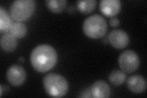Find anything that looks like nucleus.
Instances as JSON below:
<instances>
[{
    "label": "nucleus",
    "mask_w": 147,
    "mask_h": 98,
    "mask_svg": "<svg viewBox=\"0 0 147 98\" xmlns=\"http://www.w3.org/2000/svg\"><path fill=\"white\" fill-rule=\"evenodd\" d=\"M1 47L4 52H11L17 46V38L10 33H4L1 37Z\"/></svg>",
    "instance_id": "9b49d317"
},
{
    "label": "nucleus",
    "mask_w": 147,
    "mask_h": 98,
    "mask_svg": "<svg viewBox=\"0 0 147 98\" xmlns=\"http://www.w3.org/2000/svg\"><path fill=\"white\" fill-rule=\"evenodd\" d=\"M82 29L84 34L88 38L99 39L107 33V23L102 16L94 14L86 18L83 23Z\"/></svg>",
    "instance_id": "7ed1b4c3"
},
{
    "label": "nucleus",
    "mask_w": 147,
    "mask_h": 98,
    "mask_svg": "<svg viewBox=\"0 0 147 98\" xmlns=\"http://www.w3.org/2000/svg\"><path fill=\"white\" fill-rule=\"evenodd\" d=\"M118 64L121 70L125 73L135 72L140 66V59L137 53L131 50L123 52L118 58Z\"/></svg>",
    "instance_id": "39448f33"
},
{
    "label": "nucleus",
    "mask_w": 147,
    "mask_h": 98,
    "mask_svg": "<svg viewBox=\"0 0 147 98\" xmlns=\"http://www.w3.org/2000/svg\"><path fill=\"white\" fill-rule=\"evenodd\" d=\"M12 24L11 18L8 13L3 7H0V31L6 33L9 31Z\"/></svg>",
    "instance_id": "ddd939ff"
},
{
    "label": "nucleus",
    "mask_w": 147,
    "mask_h": 98,
    "mask_svg": "<svg viewBox=\"0 0 147 98\" xmlns=\"http://www.w3.org/2000/svg\"><path fill=\"white\" fill-rule=\"evenodd\" d=\"M126 74L122 71L115 69L110 73L109 76V82L115 86H119L125 82Z\"/></svg>",
    "instance_id": "dca6fc26"
},
{
    "label": "nucleus",
    "mask_w": 147,
    "mask_h": 98,
    "mask_svg": "<svg viewBox=\"0 0 147 98\" xmlns=\"http://www.w3.org/2000/svg\"><path fill=\"white\" fill-rule=\"evenodd\" d=\"M108 40L110 45L118 50L126 48L129 43L128 34L121 29L112 30L109 34Z\"/></svg>",
    "instance_id": "0eeeda50"
},
{
    "label": "nucleus",
    "mask_w": 147,
    "mask_h": 98,
    "mask_svg": "<svg viewBox=\"0 0 147 98\" xmlns=\"http://www.w3.org/2000/svg\"><path fill=\"white\" fill-rule=\"evenodd\" d=\"M46 6L49 10L53 13H60L65 9L67 1L66 0H47Z\"/></svg>",
    "instance_id": "2eb2a0df"
},
{
    "label": "nucleus",
    "mask_w": 147,
    "mask_h": 98,
    "mask_svg": "<svg viewBox=\"0 0 147 98\" xmlns=\"http://www.w3.org/2000/svg\"><path fill=\"white\" fill-rule=\"evenodd\" d=\"M3 85H1V86H0V90H1V92H0V96H2L3 95Z\"/></svg>",
    "instance_id": "a211bd4d"
},
{
    "label": "nucleus",
    "mask_w": 147,
    "mask_h": 98,
    "mask_svg": "<svg viewBox=\"0 0 147 98\" xmlns=\"http://www.w3.org/2000/svg\"><path fill=\"white\" fill-rule=\"evenodd\" d=\"M126 85L128 89L136 94L142 93L146 88V80L140 75H132L129 77Z\"/></svg>",
    "instance_id": "1a4fd4ad"
},
{
    "label": "nucleus",
    "mask_w": 147,
    "mask_h": 98,
    "mask_svg": "<svg viewBox=\"0 0 147 98\" xmlns=\"http://www.w3.org/2000/svg\"><path fill=\"white\" fill-rule=\"evenodd\" d=\"M58 61V55L53 47L47 44L38 45L30 55V62L33 68L39 72H46L51 70Z\"/></svg>",
    "instance_id": "f257e3e1"
},
{
    "label": "nucleus",
    "mask_w": 147,
    "mask_h": 98,
    "mask_svg": "<svg viewBox=\"0 0 147 98\" xmlns=\"http://www.w3.org/2000/svg\"><path fill=\"white\" fill-rule=\"evenodd\" d=\"M45 92L50 96L61 97L65 96L69 90V83L66 78L57 73H50L42 80Z\"/></svg>",
    "instance_id": "f03ea898"
},
{
    "label": "nucleus",
    "mask_w": 147,
    "mask_h": 98,
    "mask_svg": "<svg viewBox=\"0 0 147 98\" xmlns=\"http://www.w3.org/2000/svg\"><path fill=\"white\" fill-rule=\"evenodd\" d=\"M91 96L95 98L109 97L111 90L108 83L102 80L95 82L91 87Z\"/></svg>",
    "instance_id": "9d476101"
},
{
    "label": "nucleus",
    "mask_w": 147,
    "mask_h": 98,
    "mask_svg": "<svg viewBox=\"0 0 147 98\" xmlns=\"http://www.w3.org/2000/svg\"><path fill=\"white\" fill-rule=\"evenodd\" d=\"M18 61H19V62H24L25 61V59H24V57H20L19 59H18Z\"/></svg>",
    "instance_id": "6ab92c4d"
},
{
    "label": "nucleus",
    "mask_w": 147,
    "mask_h": 98,
    "mask_svg": "<svg viewBox=\"0 0 147 98\" xmlns=\"http://www.w3.org/2000/svg\"><path fill=\"white\" fill-rule=\"evenodd\" d=\"M119 20L117 17H112L110 18V20L109 21V23L111 26L113 27H117L119 25Z\"/></svg>",
    "instance_id": "f3484780"
},
{
    "label": "nucleus",
    "mask_w": 147,
    "mask_h": 98,
    "mask_svg": "<svg viewBox=\"0 0 147 98\" xmlns=\"http://www.w3.org/2000/svg\"><path fill=\"white\" fill-rule=\"evenodd\" d=\"M99 9L105 16L113 17L121 11V3L119 0H102L99 3Z\"/></svg>",
    "instance_id": "6e6552de"
},
{
    "label": "nucleus",
    "mask_w": 147,
    "mask_h": 98,
    "mask_svg": "<svg viewBox=\"0 0 147 98\" xmlns=\"http://www.w3.org/2000/svg\"><path fill=\"white\" fill-rule=\"evenodd\" d=\"M8 82L13 87H19L24 83L26 78L25 69L18 64H13L9 67L6 72Z\"/></svg>",
    "instance_id": "423d86ee"
},
{
    "label": "nucleus",
    "mask_w": 147,
    "mask_h": 98,
    "mask_svg": "<svg viewBox=\"0 0 147 98\" xmlns=\"http://www.w3.org/2000/svg\"><path fill=\"white\" fill-rule=\"evenodd\" d=\"M78 10L84 14H88L93 12L96 6L97 1L96 0H85L76 2Z\"/></svg>",
    "instance_id": "4468645a"
},
{
    "label": "nucleus",
    "mask_w": 147,
    "mask_h": 98,
    "mask_svg": "<svg viewBox=\"0 0 147 98\" xmlns=\"http://www.w3.org/2000/svg\"><path fill=\"white\" fill-rule=\"evenodd\" d=\"M27 31V27L24 23L20 22H16L12 23L9 32L15 38L20 39L26 35Z\"/></svg>",
    "instance_id": "f8f14e48"
},
{
    "label": "nucleus",
    "mask_w": 147,
    "mask_h": 98,
    "mask_svg": "<svg viewBox=\"0 0 147 98\" xmlns=\"http://www.w3.org/2000/svg\"><path fill=\"white\" fill-rule=\"evenodd\" d=\"M36 7L34 0H16L10 7V16L16 22L27 20L33 15Z\"/></svg>",
    "instance_id": "20e7f679"
}]
</instances>
